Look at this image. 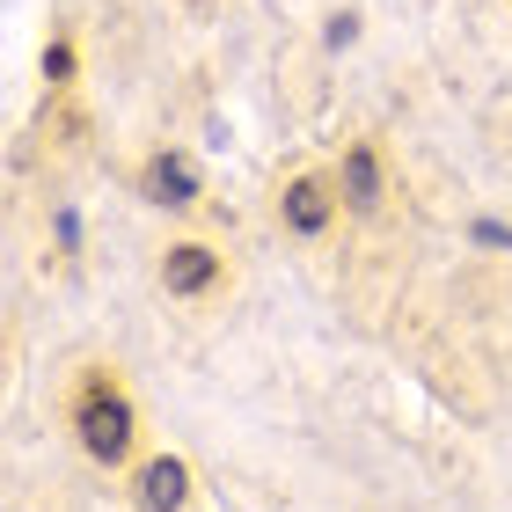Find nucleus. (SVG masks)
I'll return each mask as SVG.
<instances>
[{
    "instance_id": "1",
    "label": "nucleus",
    "mask_w": 512,
    "mask_h": 512,
    "mask_svg": "<svg viewBox=\"0 0 512 512\" xmlns=\"http://www.w3.org/2000/svg\"><path fill=\"white\" fill-rule=\"evenodd\" d=\"M74 432H81V447L96 454V461H125V454H132L139 417H132V403L118 395V381H110V374H96V381L74 395Z\"/></svg>"
},
{
    "instance_id": "2",
    "label": "nucleus",
    "mask_w": 512,
    "mask_h": 512,
    "mask_svg": "<svg viewBox=\"0 0 512 512\" xmlns=\"http://www.w3.org/2000/svg\"><path fill=\"white\" fill-rule=\"evenodd\" d=\"M183 498H191V469H183L176 454H161L139 469V512H183Z\"/></svg>"
},
{
    "instance_id": "3",
    "label": "nucleus",
    "mask_w": 512,
    "mask_h": 512,
    "mask_svg": "<svg viewBox=\"0 0 512 512\" xmlns=\"http://www.w3.org/2000/svg\"><path fill=\"white\" fill-rule=\"evenodd\" d=\"M147 198L169 205V213L198 205V169H191V154H154V161H147Z\"/></svg>"
},
{
    "instance_id": "4",
    "label": "nucleus",
    "mask_w": 512,
    "mask_h": 512,
    "mask_svg": "<svg viewBox=\"0 0 512 512\" xmlns=\"http://www.w3.org/2000/svg\"><path fill=\"white\" fill-rule=\"evenodd\" d=\"M278 213H286V227H293V235H322V227H330V213H337V198H330V183L300 176V183H286Z\"/></svg>"
},
{
    "instance_id": "5",
    "label": "nucleus",
    "mask_w": 512,
    "mask_h": 512,
    "mask_svg": "<svg viewBox=\"0 0 512 512\" xmlns=\"http://www.w3.org/2000/svg\"><path fill=\"white\" fill-rule=\"evenodd\" d=\"M213 278H220V256H213V249H198V242H176L169 256H161V286H169V293H183V300H191V293H205Z\"/></svg>"
},
{
    "instance_id": "6",
    "label": "nucleus",
    "mask_w": 512,
    "mask_h": 512,
    "mask_svg": "<svg viewBox=\"0 0 512 512\" xmlns=\"http://www.w3.org/2000/svg\"><path fill=\"white\" fill-rule=\"evenodd\" d=\"M344 198H352L359 213H366V205H381V161H374V147L344 154Z\"/></svg>"
},
{
    "instance_id": "7",
    "label": "nucleus",
    "mask_w": 512,
    "mask_h": 512,
    "mask_svg": "<svg viewBox=\"0 0 512 512\" xmlns=\"http://www.w3.org/2000/svg\"><path fill=\"white\" fill-rule=\"evenodd\" d=\"M44 74L66 81V74H74V52H66V44H52V52H44Z\"/></svg>"
},
{
    "instance_id": "8",
    "label": "nucleus",
    "mask_w": 512,
    "mask_h": 512,
    "mask_svg": "<svg viewBox=\"0 0 512 512\" xmlns=\"http://www.w3.org/2000/svg\"><path fill=\"white\" fill-rule=\"evenodd\" d=\"M476 242H491V249H512V227H498V220H483V227H476Z\"/></svg>"
}]
</instances>
